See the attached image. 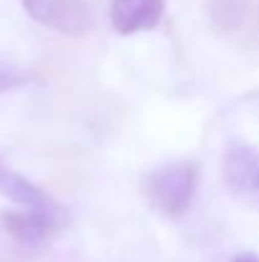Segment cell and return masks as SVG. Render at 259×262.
I'll list each match as a JSON object with an SVG mask.
<instances>
[{"mask_svg": "<svg viewBox=\"0 0 259 262\" xmlns=\"http://www.w3.org/2000/svg\"><path fill=\"white\" fill-rule=\"evenodd\" d=\"M196 186H198V168L191 161H173L145 176L143 193L155 211L175 219L191 206Z\"/></svg>", "mask_w": 259, "mask_h": 262, "instance_id": "cell-1", "label": "cell"}, {"mask_svg": "<svg viewBox=\"0 0 259 262\" xmlns=\"http://www.w3.org/2000/svg\"><path fill=\"white\" fill-rule=\"evenodd\" d=\"M66 211L49 201L43 206H28V209H15V211H5L0 216L5 232L23 247L38 250L43 247L54 234L61 232V227L66 224Z\"/></svg>", "mask_w": 259, "mask_h": 262, "instance_id": "cell-2", "label": "cell"}, {"mask_svg": "<svg viewBox=\"0 0 259 262\" xmlns=\"http://www.w3.org/2000/svg\"><path fill=\"white\" fill-rule=\"evenodd\" d=\"M20 5L36 23L51 31L82 36L89 28V10L84 0H20Z\"/></svg>", "mask_w": 259, "mask_h": 262, "instance_id": "cell-3", "label": "cell"}, {"mask_svg": "<svg viewBox=\"0 0 259 262\" xmlns=\"http://www.w3.org/2000/svg\"><path fill=\"white\" fill-rule=\"evenodd\" d=\"M166 15V0H112L109 20L120 36H135L158 28Z\"/></svg>", "mask_w": 259, "mask_h": 262, "instance_id": "cell-4", "label": "cell"}, {"mask_svg": "<svg viewBox=\"0 0 259 262\" xmlns=\"http://www.w3.org/2000/svg\"><path fill=\"white\" fill-rule=\"evenodd\" d=\"M224 178L231 191L259 199V153L247 143H234L224 156Z\"/></svg>", "mask_w": 259, "mask_h": 262, "instance_id": "cell-5", "label": "cell"}, {"mask_svg": "<svg viewBox=\"0 0 259 262\" xmlns=\"http://www.w3.org/2000/svg\"><path fill=\"white\" fill-rule=\"evenodd\" d=\"M0 196H5L8 201L18 204L20 209L43 206V204L51 201L33 181H28L23 173H18L15 168H10L3 158H0Z\"/></svg>", "mask_w": 259, "mask_h": 262, "instance_id": "cell-6", "label": "cell"}, {"mask_svg": "<svg viewBox=\"0 0 259 262\" xmlns=\"http://www.w3.org/2000/svg\"><path fill=\"white\" fill-rule=\"evenodd\" d=\"M28 82V74H23L18 67H10V64H0V92H8V89L18 87Z\"/></svg>", "mask_w": 259, "mask_h": 262, "instance_id": "cell-7", "label": "cell"}, {"mask_svg": "<svg viewBox=\"0 0 259 262\" xmlns=\"http://www.w3.org/2000/svg\"><path fill=\"white\" fill-rule=\"evenodd\" d=\"M231 262H259V257H254V255H239V257H234Z\"/></svg>", "mask_w": 259, "mask_h": 262, "instance_id": "cell-8", "label": "cell"}]
</instances>
